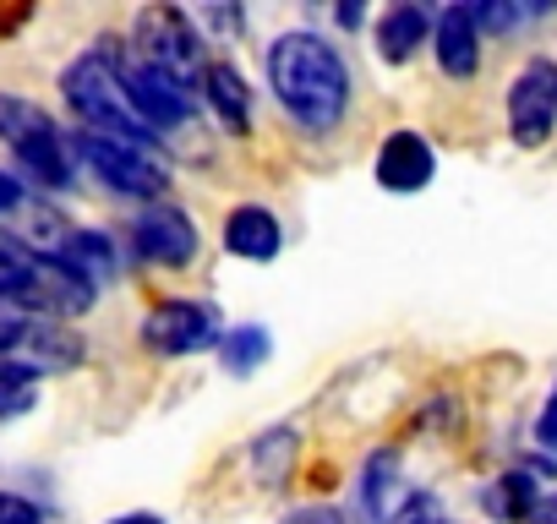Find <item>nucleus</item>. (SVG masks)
<instances>
[{"label":"nucleus","mask_w":557,"mask_h":524,"mask_svg":"<svg viewBox=\"0 0 557 524\" xmlns=\"http://www.w3.org/2000/svg\"><path fill=\"white\" fill-rule=\"evenodd\" d=\"M268 88L301 137L339 132L350 115V99H356L345 50L312 28H290L268 45Z\"/></svg>","instance_id":"1"},{"label":"nucleus","mask_w":557,"mask_h":524,"mask_svg":"<svg viewBox=\"0 0 557 524\" xmlns=\"http://www.w3.org/2000/svg\"><path fill=\"white\" fill-rule=\"evenodd\" d=\"M61 99H66V110L77 115V132L121 137V142H137V148H153V142H159V137L143 126V115L132 110V99H126L121 45H115V39H99L94 50H83V55L61 72Z\"/></svg>","instance_id":"2"},{"label":"nucleus","mask_w":557,"mask_h":524,"mask_svg":"<svg viewBox=\"0 0 557 524\" xmlns=\"http://www.w3.org/2000/svg\"><path fill=\"white\" fill-rule=\"evenodd\" d=\"M0 148L17 159L23 180H34L45 191H72L77 186L72 132H61L55 115L28 93H0Z\"/></svg>","instance_id":"3"},{"label":"nucleus","mask_w":557,"mask_h":524,"mask_svg":"<svg viewBox=\"0 0 557 524\" xmlns=\"http://www.w3.org/2000/svg\"><path fill=\"white\" fill-rule=\"evenodd\" d=\"M72 153H77V170H88L104 191L115 197H132V202H164L170 191V170L153 159V148H137V142H121V137H99V132H72Z\"/></svg>","instance_id":"4"},{"label":"nucleus","mask_w":557,"mask_h":524,"mask_svg":"<svg viewBox=\"0 0 557 524\" xmlns=\"http://www.w3.org/2000/svg\"><path fill=\"white\" fill-rule=\"evenodd\" d=\"M132 55L148 61L153 72L186 83V88H197L202 72L213 66L208 61V39L197 34V23L181 7H143L132 17Z\"/></svg>","instance_id":"5"},{"label":"nucleus","mask_w":557,"mask_h":524,"mask_svg":"<svg viewBox=\"0 0 557 524\" xmlns=\"http://www.w3.org/2000/svg\"><path fill=\"white\" fill-rule=\"evenodd\" d=\"M143 350L159 355V361H186V355H202L213 350L219 355V339H224V317L213 301H191V296H170L159 301L143 328H137Z\"/></svg>","instance_id":"6"},{"label":"nucleus","mask_w":557,"mask_h":524,"mask_svg":"<svg viewBox=\"0 0 557 524\" xmlns=\"http://www.w3.org/2000/svg\"><path fill=\"white\" fill-rule=\"evenodd\" d=\"M503 115H508V142L513 148L535 153V148L552 142V132H557V61L552 55H530L513 72Z\"/></svg>","instance_id":"7"},{"label":"nucleus","mask_w":557,"mask_h":524,"mask_svg":"<svg viewBox=\"0 0 557 524\" xmlns=\"http://www.w3.org/2000/svg\"><path fill=\"white\" fill-rule=\"evenodd\" d=\"M126 240H132V251L148 262V269H170V274L191 269L197 251H202V235H197L191 213L175 208V202H148V208H137V219L126 224Z\"/></svg>","instance_id":"8"},{"label":"nucleus","mask_w":557,"mask_h":524,"mask_svg":"<svg viewBox=\"0 0 557 524\" xmlns=\"http://www.w3.org/2000/svg\"><path fill=\"white\" fill-rule=\"evenodd\" d=\"M94 296H99V285H94L83 269H72L66 257H34L28 274H23V285L12 290V301H17L23 312L55 317V323L83 317V312L94 307Z\"/></svg>","instance_id":"9"},{"label":"nucleus","mask_w":557,"mask_h":524,"mask_svg":"<svg viewBox=\"0 0 557 524\" xmlns=\"http://www.w3.org/2000/svg\"><path fill=\"white\" fill-rule=\"evenodd\" d=\"M121 83H126V99H132V110L143 115V126H148L153 137L186 132V126L197 121L191 88L175 83V77H164V72H153V66L137 61L132 50H121Z\"/></svg>","instance_id":"10"},{"label":"nucleus","mask_w":557,"mask_h":524,"mask_svg":"<svg viewBox=\"0 0 557 524\" xmlns=\"http://www.w3.org/2000/svg\"><path fill=\"white\" fill-rule=\"evenodd\" d=\"M372 175H377L383 191H399V197L426 191V186L437 180V148H432L416 126H399V132H388V137L377 142Z\"/></svg>","instance_id":"11"},{"label":"nucleus","mask_w":557,"mask_h":524,"mask_svg":"<svg viewBox=\"0 0 557 524\" xmlns=\"http://www.w3.org/2000/svg\"><path fill=\"white\" fill-rule=\"evenodd\" d=\"M83 355H88L83 334H72V328H66V323H55V317H34V312H28L23 334H17V339H12V350H7V361L28 366L34 377L72 372V366H83Z\"/></svg>","instance_id":"12"},{"label":"nucleus","mask_w":557,"mask_h":524,"mask_svg":"<svg viewBox=\"0 0 557 524\" xmlns=\"http://www.w3.org/2000/svg\"><path fill=\"white\" fill-rule=\"evenodd\" d=\"M432 55H437L443 77H454V83H475L481 77V23H475V7H443L437 12Z\"/></svg>","instance_id":"13"},{"label":"nucleus","mask_w":557,"mask_h":524,"mask_svg":"<svg viewBox=\"0 0 557 524\" xmlns=\"http://www.w3.org/2000/svg\"><path fill=\"white\" fill-rule=\"evenodd\" d=\"M432 12L426 7H388V12H377V23H372V50H377V61L383 66H410L426 45H432Z\"/></svg>","instance_id":"14"},{"label":"nucleus","mask_w":557,"mask_h":524,"mask_svg":"<svg viewBox=\"0 0 557 524\" xmlns=\"http://www.w3.org/2000/svg\"><path fill=\"white\" fill-rule=\"evenodd\" d=\"M224 251L240 262H273L285 251V224H278V213L268 202H240L224 219Z\"/></svg>","instance_id":"15"},{"label":"nucleus","mask_w":557,"mask_h":524,"mask_svg":"<svg viewBox=\"0 0 557 524\" xmlns=\"http://www.w3.org/2000/svg\"><path fill=\"white\" fill-rule=\"evenodd\" d=\"M197 93H202L208 115H213L230 137H251V83H246V72H240L235 61H213V66L202 72Z\"/></svg>","instance_id":"16"},{"label":"nucleus","mask_w":557,"mask_h":524,"mask_svg":"<svg viewBox=\"0 0 557 524\" xmlns=\"http://www.w3.org/2000/svg\"><path fill=\"white\" fill-rule=\"evenodd\" d=\"M546 502L541 491V475L535 470H503L497 481H486L481 491V508L497 519V524H530V513Z\"/></svg>","instance_id":"17"},{"label":"nucleus","mask_w":557,"mask_h":524,"mask_svg":"<svg viewBox=\"0 0 557 524\" xmlns=\"http://www.w3.org/2000/svg\"><path fill=\"white\" fill-rule=\"evenodd\" d=\"M399 502H405V486H399V459H394L388 448H377V453L367 459V470H361V508H367V519L388 524V519L399 513Z\"/></svg>","instance_id":"18"},{"label":"nucleus","mask_w":557,"mask_h":524,"mask_svg":"<svg viewBox=\"0 0 557 524\" xmlns=\"http://www.w3.org/2000/svg\"><path fill=\"white\" fill-rule=\"evenodd\" d=\"M61 257L72 262V269H83L94 285H104V279L121 274V246H115V235H104V229H77Z\"/></svg>","instance_id":"19"},{"label":"nucleus","mask_w":557,"mask_h":524,"mask_svg":"<svg viewBox=\"0 0 557 524\" xmlns=\"http://www.w3.org/2000/svg\"><path fill=\"white\" fill-rule=\"evenodd\" d=\"M268 355H273V334L257 328V323L224 328V339H219V366H224L230 377H251Z\"/></svg>","instance_id":"20"},{"label":"nucleus","mask_w":557,"mask_h":524,"mask_svg":"<svg viewBox=\"0 0 557 524\" xmlns=\"http://www.w3.org/2000/svg\"><path fill=\"white\" fill-rule=\"evenodd\" d=\"M296 453H301V437H296L290 426L262 432V437L251 442V470H257V481H262V486H285V475H290Z\"/></svg>","instance_id":"21"},{"label":"nucleus","mask_w":557,"mask_h":524,"mask_svg":"<svg viewBox=\"0 0 557 524\" xmlns=\"http://www.w3.org/2000/svg\"><path fill=\"white\" fill-rule=\"evenodd\" d=\"M34 404H39V377H34L28 366H17V361L0 355V421H17V415H28Z\"/></svg>","instance_id":"22"},{"label":"nucleus","mask_w":557,"mask_h":524,"mask_svg":"<svg viewBox=\"0 0 557 524\" xmlns=\"http://www.w3.org/2000/svg\"><path fill=\"white\" fill-rule=\"evenodd\" d=\"M28 197H34V186L23 180V175H12V170H0V229H7L23 208H28Z\"/></svg>","instance_id":"23"},{"label":"nucleus","mask_w":557,"mask_h":524,"mask_svg":"<svg viewBox=\"0 0 557 524\" xmlns=\"http://www.w3.org/2000/svg\"><path fill=\"white\" fill-rule=\"evenodd\" d=\"M475 23H481V34H508V28L524 23V12L519 7H486V0H475Z\"/></svg>","instance_id":"24"},{"label":"nucleus","mask_w":557,"mask_h":524,"mask_svg":"<svg viewBox=\"0 0 557 524\" xmlns=\"http://www.w3.org/2000/svg\"><path fill=\"white\" fill-rule=\"evenodd\" d=\"M0 524H45V513L23 491H0Z\"/></svg>","instance_id":"25"},{"label":"nucleus","mask_w":557,"mask_h":524,"mask_svg":"<svg viewBox=\"0 0 557 524\" xmlns=\"http://www.w3.org/2000/svg\"><path fill=\"white\" fill-rule=\"evenodd\" d=\"M535 442H541L546 453H557V383H552V394H546V404H541V415H535Z\"/></svg>","instance_id":"26"},{"label":"nucleus","mask_w":557,"mask_h":524,"mask_svg":"<svg viewBox=\"0 0 557 524\" xmlns=\"http://www.w3.org/2000/svg\"><path fill=\"white\" fill-rule=\"evenodd\" d=\"M23 323H28V312H23L17 301H7V296H0V355L12 350V339L23 334Z\"/></svg>","instance_id":"27"},{"label":"nucleus","mask_w":557,"mask_h":524,"mask_svg":"<svg viewBox=\"0 0 557 524\" xmlns=\"http://www.w3.org/2000/svg\"><path fill=\"white\" fill-rule=\"evenodd\" d=\"M285 524H350V519H345V508H334V502H307V508H296Z\"/></svg>","instance_id":"28"},{"label":"nucleus","mask_w":557,"mask_h":524,"mask_svg":"<svg viewBox=\"0 0 557 524\" xmlns=\"http://www.w3.org/2000/svg\"><path fill=\"white\" fill-rule=\"evenodd\" d=\"M530 524H557V491H546V502L530 513Z\"/></svg>","instance_id":"29"},{"label":"nucleus","mask_w":557,"mask_h":524,"mask_svg":"<svg viewBox=\"0 0 557 524\" xmlns=\"http://www.w3.org/2000/svg\"><path fill=\"white\" fill-rule=\"evenodd\" d=\"M334 23H339V28H361V23H367V12H361V7H339V12H334Z\"/></svg>","instance_id":"30"},{"label":"nucleus","mask_w":557,"mask_h":524,"mask_svg":"<svg viewBox=\"0 0 557 524\" xmlns=\"http://www.w3.org/2000/svg\"><path fill=\"white\" fill-rule=\"evenodd\" d=\"M104 524H164L159 513H115V519H104Z\"/></svg>","instance_id":"31"},{"label":"nucleus","mask_w":557,"mask_h":524,"mask_svg":"<svg viewBox=\"0 0 557 524\" xmlns=\"http://www.w3.org/2000/svg\"><path fill=\"white\" fill-rule=\"evenodd\" d=\"M437 524H454V519H437Z\"/></svg>","instance_id":"32"}]
</instances>
